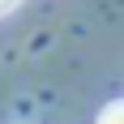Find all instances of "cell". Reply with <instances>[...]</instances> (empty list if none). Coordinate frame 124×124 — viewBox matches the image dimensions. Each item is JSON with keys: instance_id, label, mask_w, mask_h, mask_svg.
I'll list each match as a JSON object with an SVG mask.
<instances>
[{"instance_id": "6da1fadb", "label": "cell", "mask_w": 124, "mask_h": 124, "mask_svg": "<svg viewBox=\"0 0 124 124\" xmlns=\"http://www.w3.org/2000/svg\"><path fill=\"white\" fill-rule=\"evenodd\" d=\"M99 124H124V99L107 103V107H103V116H99Z\"/></svg>"}, {"instance_id": "7a4b0ae2", "label": "cell", "mask_w": 124, "mask_h": 124, "mask_svg": "<svg viewBox=\"0 0 124 124\" xmlns=\"http://www.w3.org/2000/svg\"><path fill=\"white\" fill-rule=\"evenodd\" d=\"M17 9V0H0V17H4V13H13Z\"/></svg>"}]
</instances>
